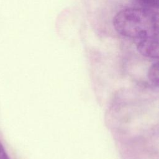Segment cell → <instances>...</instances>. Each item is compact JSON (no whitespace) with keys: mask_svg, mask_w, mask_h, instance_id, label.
I'll list each match as a JSON object with an SVG mask.
<instances>
[{"mask_svg":"<svg viewBox=\"0 0 159 159\" xmlns=\"http://www.w3.org/2000/svg\"><path fill=\"white\" fill-rule=\"evenodd\" d=\"M116 31L135 41L150 34H158V16L155 13L136 8L119 11L113 19Z\"/></svg>","mask_w":159,"mask_h":159,"instance_id":"cell-1","label":"cell"},{"mask_svg":"<svg viewBox=\"0 0 159 159\" xmlns=\"http://www.w3.org/2000/svg\"><path fill=\"white\" fill-rule=\"evenodd\" d=\"M135 42L138 52L143 56L152 59L158 58V34H150Z\"/></svg>","mask_w":159,"mask_h":159,"instance_id":"cell-2","label":"cell"},{"mask_svg":"<svg viewBox=\"0 0 159 159\" xmlns=\"http://www.w3.org/2000/svg\"><path fill=\"white\" fill-rule=\"evenodd\" d=\"M147 76L148 80L154 85L158 86L159 83V70L158 62H155L150 66L148 71Z\"/></svg>","mask_w":159,"mask_h":159,"instance_id":"cell-3","label":"cell"},{"mask_svg":"<svg viewBox=\"0 0 159 159\" xmlns=\"http://www.w3.org/2000/svg\"><path fill=\"white\" fill-rule=\"evenodd\" d=\"M140 2L146 5L150 8L157 9L158 5V0H137Z\"/></svg>","mask_w":159,"mask_h":159,"instance_id":"cell-4","label":"cell"},{"mask_svg":"<svg viewBox=\"0 0 159 159\" xmlns=\"http://www.w3.org/2000/svg\"><path fill=\"white\" fill-rule=\"evenodd\" d=\"M0 159H10L1 141H0Z\"/></svg>","mask_w":159,"mask_h":159,"instance_id":"cell-5","label":"cell"}]
</instances>
